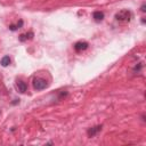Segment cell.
Masks as SVG:
<instances>
[{"label": "cell", "mask_w": 146, "mask_h": 146, "mask_svg": "<svg viewBox=\"0 0 146 146\" xmlns=\"http://www.w3.org/2000/svg\"><path fill=\"white\" fill-rule=\"evenodd\" d=\"M132 17V14L130 10L128 9H123V10H120L119 13L115 14V18L116 21H120V22H129Z\"/></svg>", "instance_id": "obj_1"}, {"label": "cell", "mask_w": 146, "mask_h": 146, "mask_svg": "<svg viewBox=\"0 0 146 146\" xmlns=\"http://www.w3.org/2000/svg\"><path fill=\"white\" fill-rule=\"evenodd\" d=\"M33 87L35 90H42V89L48 87V83L46 80H43L41 78H34L33 79Z\"/></svg>", "instance_id": "obj_2"}, {"label": "cell", "mask_w": 146, "mask_h": 146, "mask_svg": "<svg viewBox=\"0 0 146 146\" xmlns=\"http://www.w3.org/2000/svg\"><path fill=\"white\" fill-rule=\"evenodd\" d=\"M88 46H89L88 42H86V41H79V42H76L74 44V49L76 51H82V50H86L88 48Z\"/></svg>", "instance_id": "obj_3"}, {"label": "cell", "mask_w": 146, "mask_h": 146, "mask_svg": "<svg viewBox=\"0 0 146 146\" xmlns=\"http://www.w3.org/2000/svg\"><path fill=\"white\" fill-rule=\"evenodd\" d=\"M100 130H102V125L92 127V128H90V129L88 130V136H89V137H94V136H96Z\"/></svg>", "instance_id": "obj_4"}, {"label": "cell", "mask_w": 146, "mask_h": 146, "mask_svg": "<svg viewBox=\"0 0 146 146\" xmlns=\"http://www.w3.org/2000/svg\"><path fill=\"white\" fill-rule=\"evenodd\" d=\"M16 86H17V88H18V91H19V92H22V94H24V92L26 91V89H27V86H26V83H25L24 81H22V80L17 81Z\"/></svg>", "instance_id": "obj_5"}, {"label": "cell", "mask_w": 146, "mask_h": 146, "mask_svg": "<svg viewBox=\"0 0 146 146\" xmlns=\"http://www.w3.org/2000/svg\"><path fill=\"white\" fill-rule=\"evenodd\" d=\"M92 17H94V19H95L96 22H100V21H103V18H104V14H103L102 11H94Z\"/></svg>", "instance_id": "obj_6"}, {"label": "cell", "mask_w": 146, "mask_h": 146, "mask_svg": "<svg viewBox=\"0 0 146 146\" xmlns=\"http://www.w3.org/2000/svg\"><path fill=\"white\" fill-rule=\"evenodd\" d=\"M0 64H1L3 67L8 66V65L10 64V58H9V56H3V57L1 58V62H0Z\"/></svg>", "instance_id": "obj_7"}, {"label": "cell", "mask_w": 146, "mask_h": 146, "mask_svg": "<svg viewBox=\"0 0 146 146\" xmlns=\"http://www.w3.org/2000/svg\"><path fill=\"white\" fill-rule=\"evenodd\" d=\"M145 8H146V6H145V5H143V6H141V11H145V10H146Z\"/></svg>", "instance_id": "obj_8"}]
</instances>
